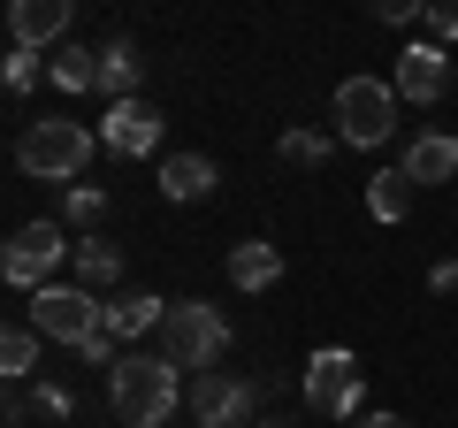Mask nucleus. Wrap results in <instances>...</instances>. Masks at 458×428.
<instances>
[{"mask_svg": "<svg viewBox=\"0 0 458 428\" xmlns=\"http://www.w3.org/2000/svg\"><path fill=\"white\" fill-rule=\"evenodd\" d=\"M99 321H107V306H99V291H84V283H47V291H31V330L54 337V345H84Z\"/></svg>", "mask_w": 458, "mask_h": 428, "instance_id": "6", "label": "nucleus"}, {"mask_svg": "<svg viewBox=\"0 0 458 428\" xmlns=\"http://www.w3.org/2000/svg\"><path fill=\"white\" fill-rule=\"evenodd\" d=\"M214 192V161L207 153H168L161 161V199H176V207H191V199Z\"/></svg>", "mask_w": 458, "mask_h": 428, "instance_id": "13", "label": "nucleus"}, {"mask_svg": "<svg viewBox=\"0 0 458 428\" xmlns=\"http://www.w3.org/2000/svg\"><path fill=\"white\" fill-rule=\"evenodd\" d=\"M38 84V47H16L8 54V92H31Z\"/></svg>", "mask_w": 458, "mask_h": 428, "instance_id": "25", "label": "nucleus"}, {"mask_svg": "<svg viewBox=\"0 0 458 428\" xmlns=\"http://www.w3.org/2000/svg\"><path fill=\"white\" fill-rule=\"evenodd\" d=\"M69 16H77V0H8V31H16V47H62L69 39Z\"/></svg>", "mask_w": 458, "mask_h": 428, "instance_id": "11", "label": "nucleus"}, {"mask_svg": "<svg viewBox=\"0 0 458 428\" xmlns=\"http://www.w3.org/2000/svg\"><path fill=\"white\" fill-rule=\"evenodd\" d=\"M161 298H146V291H123V298H107V330L114 337H153L161 330Z\"/></svg>", "mask_w": 458, "mask_h": 428, "instance_id": "15", "label": "nucleus"}, {"mask_svg": "<svg viewBox=\"0 0 458 428\" xmlns=\"http://www.w3.org/2000/svg\"><path fill=\"white\" fill-rule=\"evenodd\" d=\"M412 192H420V184H412L405 168L367 176V207H375V222H405V214H412Z\"/></svg>", "mask_w": 458, "mask_h": 428, "instance_id": "17", "label": "nucleus"}, {"mask_svg": "<svg viewBox=\"0 0 458 428\" xmlns=\"http://www.w3.org/2000/svg\"><path fill=\"white\" fill-rule=\"evenodd\" d=\"M382 23H412V16H428V0H367Z\"/></svg>", "mask_w": 458, "mask_h": 428, "instance_id": "27", "label": "nucleus"}, {"mask_svg": "<svg viewBox=\"0 0 458 428\" xmlns=\"http://www.w3.org/2000/svg\"><path fill=\"white\" fill-rule=\"evenodd\" d=\"M360 398H367V375H360V360H352L344 345H321V352L306 360V406H313V413L352 421V413H367Z\"/></svg>", "mask_w": 458, "mask_h": 428, "instance_id": "7", "label": "nucleus"}, {"mask_svg": "<svg viewBox=\"0 0 458 428\" xmlns=\"http://www.w3.org/2000/svg\"><path fill=\"white\" fill-rule=\"evenodd\" d=\"M114 276H123V253H114L107 237H84V245H77V283H84V291H107Z\"/></svg>", "mask_w": 458, "mask_h": 428, "instance_id": "19", "label": "nucleus"}, {"mask_svg": "<svg viewBox=\"0 0 458 428\" xmlns=\"http://www.w3.org/2000/svg\"><path fill=\"white\" fill-rule=\"evenodd\" d=\"M62 222H69V230H84V237H99V222H107V192H99V184H69Z\"/></svg>", "mask_w": 458, "mask_h": 428, "instance_id": "20", "label": "nucleus"}, {"mask_svg": "<svg viewBox=\"0 0 458 428\" xmlns=\"http://www.w3.org/2000/svg\"><path fill=\"white\" fill-rule=\"evenodd\" d=\"M397 168H405L412 184H451V176H458V138H443V131H420V138L405 146V161H397Z\"/></svg>", "mask_w": 458, "mask_h": 428, "instance_id": "12", "label": "nucleus"}, {"mask_svg": "<svg viewBox=\"0 0 458 428\" xmlns=\"http://www.w3.org/2000/svg\"><path fill=\"white\" fill-rule=\"evenodd\" d=\"M107 398H114V421L123 428H161L168 413L183 406V382L168 352H123L107 367Z\"/></svg>", "mask_w": 458, "mask_h": 428, "instance_id": "1", "label": "nucleus"}, {"mask_svg": "<svg viewBox=\"0 0 458 428\" xmlns=\"http://www.w3.org/2000/svg\"><path fill=\"white\" fill-rule=\"evenodd\" d=\"M77 352H84V367H114V360H123V352H114V330H107V321H99V330L84 337Z\"/></svg>", "mask_w": 458, "mask_h": 428, "instance_id": "26", "label": "nucleus"}, {"mask_svg": "<svg viewBox=\"0 0 458 428\" xmlns=\"http://www.w3.org/2000/svg\"><path fill=\"white\" fill-rule=\"evenodd\" d=\"M183 406H191L199 428H237V421L252 413V382L222 375V367H199V375L183 382Z\"/></svg>", "mask_w": 458, "mask_h": 428, "instance_id": "8", "label": "nucleus"}, {"mask_svg": "<svg viewBox=\"0 0 458 428\" xmlns=\"http://www.w3.org/2000/svg\"><path fill=\"white\" fill-rule=\"evenodd\" d=\"M428 39H436V47H451V39H458V8H451V0H428Z\"/></svg>", "mask_w": 458, "mask_h": 428, "instance_id": "24", "label": "nucleus"}, {"mask_svg": "<svg viewBox=\"0 0 458 428\" xmlns=\"http://www.w3.org/2000/svg\"><path fill=\"white\" fill-rule=\"evenodd\" d=\"M92 161V131L69 116H47V123H23L16 138V168L23 176H47V184H69L77 168Z\"/></svg>", "mask_w": 458, "mask_h": 428, "instance_id": "2", "label": "nucleus"}, {"mask_svg": "<svg viewBox=\"0 0 458 428\" xmlns=\"http://www.w3.org/2000/svg\"><path fill=\"white\" fill-rule=\"evenodd\" d=\"M344 428H412V421H397V413H352Z\"/></svg>", "mask_w": 458, "mask_h": 428, "instance_id": "28", "label": "nucleus"}, {"mask_svg": "<svg viewBox=\"0 0 458 428\" xmlns=\"http://www.w3.org/2000/svg\"><path fill=\"white\" fill-rule=\"evenodd\" d=\"M99 92L107 99H138V47L131 39H107V47H99Z\"/></svg>", "mask_w": 458, "mask_h": 428, "instance_id": "16", "label": "nucleus"}, {"mask_svg": "<svg viewBox=\"0 0 458 428\" xmlns=\"http://www.w3.org/2000/svg\"><path fill=\"white\" fill-rule=\"evenodd\" d=\"M283 161L321 168V161H328V138H321V131H283Z\"/></svg>", "mask_w": 458, "mask_h": 428, "instance_id": "22", "label": "nucleus"}, {"mask_svg": "<svg viewBox=\"0 0 458 428\" xmlns=\"http://www.w3.org/2000/svg\"><path fill=\"white\" fill-rule=\"evenodd\" d=\"M168 345V360L176 367H214L229 352V313L207 306V298H176V306L161 313V330H153Z\"/></svg>", "mask_w": 458, "mask_h": 428, "instance_id": "3", "label": "nucleus"}, {"mask_svg": "<svg viewBox=\"0 0 458 428\" xmlns=\"http://www.w3.org/2000/svg\"><path fill=\"white\" fill-rule=\"evenodd\" d=\"M428 283H436V291L451 298V291H458V261H443V268H436V276H428Z\"/></svg>", "mask_w": 458, "mask_h": 428, "instance_id": "29", "label": "nucleus"}, {"mask_svg": "<svg viewBox=\"0 0 458 428\" xmlns=\"http://www.w3.org/2000/svg\"><path fill=\"white\" fill-rule=\"evenodd\" d=\"M107 153H153L161 146V107H153V99H107Z\"/></svg>", "mask_w": 458, "mask_h": 428, "instance_id": "10", "label": "nucleus"}, {"mask_svg": "<svg viewBox=\"0 0 458 428\" xmlns=\"http://www.w3.org/2000/svg\"><path fill=\"white\" fill-rule=\"evenodd\" d=\"M47 69H54V84H62V92H99V47H69V39H62Z\"/></svg>", "mask_w": 458, "mask_h": 428, "instance_id": "18", "label": "nucleus"}, {"mask_svg": "<svg viewBox=\"0 0 458 428\" xmlns=\"http://www.w3.org/2000/svg\"><path fill=\"white\" fill-rule=\"evenodd\" d=\"M62 261H77V245H69L62 222H23V230L8 237V253H0V276L16 283V291H47V276Z\"/></svg>", "mask_w": 458, "mask_h": 428, "instance_id": "5", "label": "nucleus"}, {"mask_svg": "<svg viewBox=\"0 0 458 428\" xmlns=\"http://www.w3.org/2000/svg\"><path fill=\"white\" fill-rule=\"evenodd\" d=\"M397 99H412V107H428V99H443L451 92V54L436 47V39H412L405 54H397Z\"/></svg>", "mask_w": 458, "mask_h": 428, "instance_id": "9", "label": "nucleus"}, {"mask_svg": "<svg viewBox=\"0 0 458 428\" xmlns=\"http://www.w3.org/2000/svg\"><path fill=\"white\" fill-rule=\"evenodd\" d=\"M260 428H291V421H260Z\"/></svg>", "mask_w": 458, "mask_h": 428, "instance_id": "30", "label": "nucleus"}, {"mask_svg": "<svg viewBox=\"0 0 458 428\" xmlns=\"http://www.w3.org/2000/svg\"><path fill=\"white\" fill-rule=\"evenodd\" d=\"M276 276H283V253L276 245H260V237L229 245V283H237V291H267Z\"/></svg>", "mask_w": 458, "mask_h": 428, "instance_id": "14", "label": "nucleus"}, {"mask_svg": "<svg viewBox=\"0 0 458 428\" xmlns=\"http://www.w3.org/2000/svg\"><path fill=\"white\" fill-rule=\"evenodd\" d=\"M0 367H8V375H31V367H38V330H31V321H16V330H8V337H0Z\"/></svg>", "mask_w": 458, "mask_h": 428, "instance_id": "21", "label": "nucleus"}, {"mask_svg": "<svg viewBox=\"0 0 458 428\" xmlns=\"http://www.w3.org/2000/svg\"><path fill=\"white\" fill-rule=\"evenodd\" d=\"M390 131H397V84L344 77L336 84V138H344V146H382Z\"/></svg>", "mask_w": 458, "mask_h": 428, "instance_id": "4", "label": "nucleus"}, {"mask_svg": "<svg viewBox=\"0 0 458 428\" xmlns=\"http://www.w3.org/2000/svg\"><path fill=\"white\" fill-rule=\"evenodd\" d=\"M16 421H69V390H54V382H47L31 406H16Z\"/></svg>", "mask_w": 458, "mask_h": 428, "instance_id": "23", "label": "nucleus"}]
</instances>
